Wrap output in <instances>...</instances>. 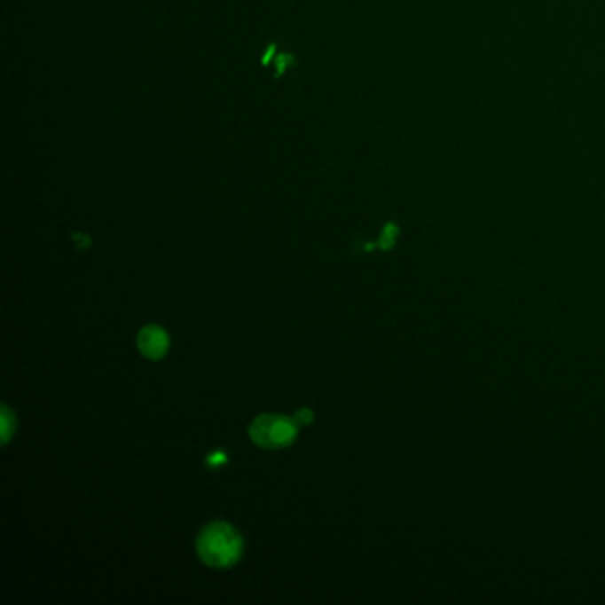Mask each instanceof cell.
<instances>
[{
	"label": "cell",
	"instance_id": "cell-1",
	"mask_svg": "<svg viewBox=\"0 0 605 605\" xmlns=\"http://www.w3.org/2000/svg\"><path fill=\"white\" fill-rule=\"evenodd\" d=\"M243 552V539L240 532L225 523H208L197 536V554L200 561L211 568L232 566Z\"/></svg>",
	"mask_w": 605,
	"mask_h": 605
},
{
	"label": "cell",
	"instance_id": "cell-2",
	"mask_svg": "<svg viewBox=\"0 0 605 605\" xmlns=\"http://www.w3.org/2000/svg\"><path fill=\"white\" fill-rule=\"evenodd\" d=\"M248 433L252 442L263 449H282L295 442L298 424L284 415L264 413L254 419Z\"/></svg>",
	"mask_w": 605,
	"mask_h": 605
},
{
	"label": "cell",
	"instance_id": "cell-3",
	"mask_svg": "<svg viewBox=\"0 0 605 605\" xmlns=\"http://www.w3.org/2000/svg\"><path fill=\"white\" fill-rule=\"evenodd\" d=\"M137 346L140 353L151 360H158L167 353L169 348V335L163 328L156 325H147L138 332Z\"/></svg>",
	"mask_w": 605,
	"mask_h": 605
},
{
	"label": "cell",
	"instance_id": "cell-4",
	"mask_svg": "<svg viewBox=\"0 0 605 605\" xmlns=\"http://www.w3.org/2000/svg\"><path fill=\"white\" fill-rule=\"evenodd\" d=\"M12 426H14V415L4 405V408H2V442L9 440V436H11L12 429H14Z\"/></svg>",
	"mask_w": 605,
	"mask_h": 605
},
{
	"label": "cell",
	"instance_id": "cell-5",
	"mask_svg": "<svg viewBox=\"0 0 605 605\" xmlns=\"http://www.w3.org/2000/svg\"><path fill=\"white\" fill-rule=\"evenodd\" d=\"M275 64H277V76H280L282 73L287 71L289 66L295 64V59H293L289 53H282V55H279V57L275 59Z\"/></svg>",
	"mask_w": 605,
	"mask_h": 605
},
{
	"label": "cell",
	"instance_id": "cell-6",
	"mask_svg": "<svg viewBox=\"0 0 605 605\" xmlns=\"http://www.w3.org/2000/svg\"><path fill=\"white\" fill-rule=\"evenodd\" d=\"M293 419H295L296 424L300 426V424H309V422L314 419V415H312V412H310L309 408H300V410L295 413Z\"/></svg>",
	"mask_w": 605,
	"mask_h": 605
},
{
	"label": "cell",
	"instance_id": "cell-7",
	"mask_svg": "<svg viewBox=\"0 0 605 605\" xmlns=\"http://www.w3.org/2000/svg\"><path fill=\"white\" fill-rule=\"evenodd\" d=\"M273 53H275V44H270L266 53L263 55V66H268V62L273 59Z\"/></svg>",
	"mask_w": 605,
	"mask_h": 605
}]
</instances>
